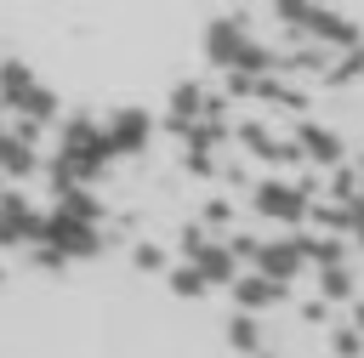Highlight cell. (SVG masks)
Masks as SVG:
<instances>
[{"label": "cell", "mask_w": 364, "mask_h": 358, "mask_svg": "<svg viewBox=\"0 0 364 358\" xmlns=\"http://www.w3.org/2000/svg\"><path fill=\"white\" fill-rule=\"evenodd\" d=\"M324 290H330V295H347V273H341L336 261H324Z\"/></svg>", "instance_id": "cell-14"}, {"label": "cell", "mask_w": 364, "mask_h": 358, "mask_svg": "<svg viewBox=\"0 0 364 358\" xmlns=\"http://www.w3.org/2000/svg\"><path fill=\"white\" fill-rule=\"evenodd\" d=\"M256 205H262L267 216H279V222H296V216H301V193L284 188V182H267V188L256 193Z\"/></svg>", "instance_id": "cell-6"}, {"label": "cell", "mask_w": 364, "mask_h": 358, "mask_svg": "<svg viewBox=\"0 0 364 358\" xmlns=\"http://www.w3.org/2000/svg\"><path fill=\"white\" fill-rule=\"evenodd\" d=\"M0 97H6L11 108H23L28 119H51V108H57V102H51V91H40V85L28 80V68H17V63H6V68H0Z\"/></svg>", "instance_id": "cell-2"}, {"label": "cell", "mask_w": 364, "mask_h": 358, "mask_svg": "<svg viewBox=\"0 0 364 358\" xmlns=\"http://www.w3.org/2000/svg\"><path fill=\"white\" fill-rule=\"evenodd\" d=\"M171 284H176L182 295H199V290H205V278H199V267H182V273H176Z\"/></svg>", "instance_id": "cell-13"}, {"label": "cell", "mask_w": 364, "mask_h": 358, "mask_svg": "<svg viewBox=\"0 0 364 358\" xmlns=\"http://www.w3.org/2000/svg\"><path fill=\"white\" fill-rule=\"evenodd\" d=\"M40 233V222H34V210L23 205V199H0V244H17V239H34Z\"/></svg>", "instance_id": "cell-4"}, {"label": "cell", "mask_w": 364, "mask_h": 358, "mask_svg": "<svg viewBox=\"0 0 364 358\" xmlns=\"http://www.w3.org/2000/svg\"><path fill=\"white\" fill-rule=\"evenodd\" d=\"M210 57H216V63H233V68H245V74L267 68V51L250 45L239 23H216V28H210Z\"/></svg>", "instance_id": "cell-1"}, {"label": "cell", "mask_w": 364, "mask_h": 358, "mask_svg": "<svg viewBox=\"0 0 364 358\" xmlns=\"http://www.w3.org/2000/svg\"><path fill=\"white\" fill-rule=\"evenodd\" d=\"M301 148L318 153V159H336V136H324V131H313V125H301Z\"/></svg>", "instance_id": "cell-11"}, {"label": "cell", "mask_w": 364, "mask_h": 358, "mask_svg": "<svg viewBox=\"0 0 364 358\" xmlns=\"http://www.w3.org/2000/svg\"><path fill=\"white\" fill-rule=\"evenodd\" d=\"M279 11H284L290 23H301V28H313V34L330 40V45H353V28H347L341 17H330V11H313L307 0H279Z\"/></svg>", "instance_id": "cell-3"}, {"label": "cell", "mask_w": 364, "mask_h": 358, "mask_svg": "<svg viewBox=\"0 0 364 358\" xmlns=\"http://www.w3.org/2000/svg\"><path fill=\"white\" fill-rule=\"evenodd\" d=\"M0 170H6V176H28V170H34L28 136H6V131H0Z\"/></svg>", "instance_id": "cell-8"}, {"label": "cell", "mask_w": 364, "mask_h": 358, "mask_svg": "<svg viewBox=\"0 0 364 358\" xmlns=\"http://www.w3.org/2000/svg\"><path fill=\"white\" fill-rule=\"evenodd\" d=\"M228 335H233V347H245V352H256V341H262L250 318H233V324H228Z\"/></svg>", "instance_id": "cell-12"}, {"label": "cell", "mask_w": 364, "mask_h": 358, "mask_svg": "<svg viewBox=\"0 0 364 358\" xmlns=\"http://www.w3.org/2000/svg\"><path fill=\"white\" fill-rule=\"evenodd\" d=\"M142 136H148V119H142V114H119L114 131H102L108 153H131V148H142Z\"/></svg>", "instance_id": "cell-5"}, {"label": "cell", "mask_w": 364, "mask_h": 358, "mask_svg": "<svg viewBox=\"0 0 364 358\" xmlns=\"http://www.w3.org/2000/svg\"><path fill=\"white\" fill-rule=\"evenodd\" d=\"M256 256H262V273L267 278H290L301 267V244H256Z\"/></svg>", "instance_id": "cell-7"}, {"label": "cell", "mask_w": 364, "mask_h": 358, "mask_svg": "<svg viewBox=\"0 0 364 358\" xmlns=\"http://www.w3.org/2000/svg\"><path fill=\"white\" fill-rule=\"evenodd\" d=\"M279 290H284V278H267L262 273V278H245L239 284V301L245 307H267V301H279Z\"/></svg>", "instance_id": "cell-10"}, {"label": "cell", "mask_w": 364, "mask_h": 358, "mask_svg": "<svg viewBox=\"0 0 364 358\" xmlns=\"http://www.w3.org/2000/svg\"><path fill=\"white\" fill-rule=\"evenodd\" d=\"M199 278H205V284H216V278H233V250H222V244H205V250H199Z\"/></svg>", "instance_id": "cell-9"}]
</instances>
